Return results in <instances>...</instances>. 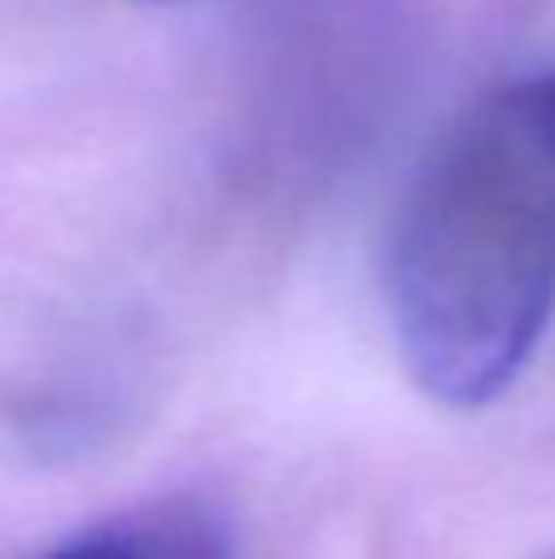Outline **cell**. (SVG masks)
I'll return each instance as SVG.
<instances>
[{
    "label": "cell",
    "mask_w": 555,
    "mask_h": 559,
    "mask_svg": "<svg viewBox=\"0 0 555 559\" xmlns=\"http://www.w3.org/2000/svg\"><path fill=\"white\" fill-rule=\"evenodd\" d=\"M45 559H232V555H226L222 531L206 525L202 515L163 511V515H143V521L108 525V531H88Z\"/></svg>",
    "instance_id": "7a4b0ae2"
},
{
    "label": "cell",
    "mask_w": 555,
    "mask_h": 559,
    "mask_svg": "<svg viewBox=\"0 0 555 559\" xmlns=\"http://www.w3.org/2000/svg\"><path fill=\"white\" fill-rule=\"evenodd\" d=\"M555 314V143L517 88L428 153L389 241V319L409 378L442 407L517 383Z\"/></svg>",
    "instance_id": "6da1fadb"
},
{
    "label": "cell",
    "mask_w": 555,
    "mask_h": 559,
    "mask_svg": "<svg viewBox=\"0 0 555 559\" xmlns=\"http://www.w3.org/2000/svg\"><path fill=\"white\" fill-rule=\"evenodd\" d=\"M511 88H517L527 114L546 128V138L555 143V69H546V74H536V79H521V84H511Z\"/></svg>",
    "instance_id": "3957f363"
}]
</instances>
